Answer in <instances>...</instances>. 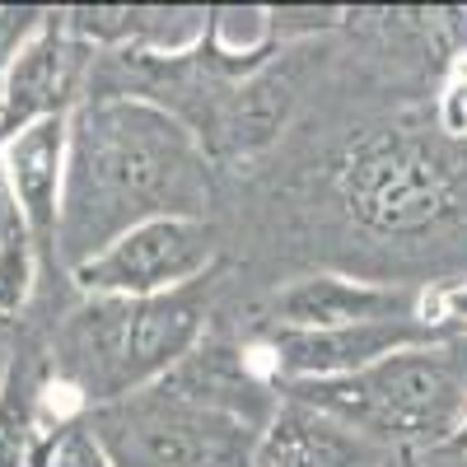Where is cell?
Wrapping results in <instances>:
<instances>
[{"label":"cell","instance_id":"11","mask_svg":"<svg viewBox=\"0 0 467 467\" xmlns=\"http://www.w3.org/2000/svg\"><path fill=\"white\" fill-rule=\"evenodd\" d=\"M398 458L402 453L365 440L337 416L295 398L276 402V416L257 444V467H398Z\"/></svg>","mask_w":467,"mask_h":467},{"label":"cell","instance_id":"1","mask_svg":"<svg viewBox=\"0 0 467 467\" xmlns=\"http://www.w3.org/2000/svg\"><path fill=\"white\" fill-rule=\"evenodd\" d=\"M215 164L173 112L127 94H89L70 112L57 266L70 281L150 220H211Z\"/></svg>","mask_w":467,"mask_h":467},{"label":"cell","instance_id":"3","mask_svg":"<svg viewBox=\"0 0 467 467\" xmlns=\"http://www.w3.org/2000/svg\"><path fill=\"white\" fill-rule=\"evenodd\" d=\"M224 266L164 295H70L52 323V369L85 411L173 374L211 332Z\"/></svg>","mask_w":467,"mask_h":467},{"label":"cell","instance_id":"6","mask_svg":"<svg viewBox=\"0 0 467 467\" xmlns=\"http://www.w3.org/2000/svg\"><path fill=\"white\" fill-rule=\"evenodd\" d=\"M224 266V229L215 220H150L108 253L70 271L75 295H164Z\"/></svg>","mask_w":467,"mask_h":467},{"label":"cell","instance_id":"10","mask_svg":"<svg viewBox=\"0 0 467 467\" xmlns=\"http://www.w3.org/2000/svg\"><path fill=\"white\" fill-rule=\"evenodd\" d=\"M66 136L70 117H47L15 140L0 145V173L15 202L19 224L28 229L43 281H66L57 266V224H61V178H66Z\"/></svg>","mask_w":467,"mask_h":467},{"label":"cell","instance_id":"7","mask_svg":"<svg viewBox=\"0 0 467 467\" xmlns=\"http://www.w3.org/2000/svg\"><path fill=\"white\" fill-rule=\"evenodd\" d=\"M94 57L99 52L70 33L66 10L37 15L15 57L0 66V145L47 117H70L80 108L89 94Z\"/></svg>","mask_w":467,"mask_h":467},{"label":"cell","instance_id":"5","mask_svg":"<svg viewBox=\"0 0 467 467\" xmlns=\"http://www.w3.org/2000/svg\"><path fill=\"white\" fill-rule=\"evenodd\" d=\"M327 43L308 37V43H276L262 61H253L239 80L229 85L224 103L215 108L211 127L202 136V150L211 154L215 169L248 164L257 154H266L290 127V117L299 112L304 94L314 89V80L327 66Z\"/></svg>","mask_w":467,"mask_h":467},{"label":"cell","instance_id":"9","mask_svg":"<svg viewBox=\"0 0 467 467\" xmlns=\"http://www.w3.org/2000/svg\"><path fill=\"white\" fill-rule=\"evenodd\" d=\"M431 314V295L411 285H379L365 276L341 271H314L290 285H281L262 308L253 332H332L369 318H407Z\"/></svg>","mask_w":467,"mask_h":467},{"label":"cell","instance_id":"8","mask_svg":"<svg viewBox=\"0 0 467 467\" xmlns=\"http://www.w3.org/2000/svg\"><path fill=\"white\" fill-rule=\"evenodd\" d=\"M462 337L458 323L435 314H407V318H369L332 332H253V341L271 360V383H304V379H346L360 374L398 350L411 346H440Z\"/></svg>","mask_w":467,"mask_h":467},{"label":"cell","instance_id":"15","mask_svg":"<svg viewBox=\"0 0 467 467\" xmlns=\"http://www.w3.org/2000/svg\"><path fill=\"white\" fill-rule=\"evenodd\" d=\"M15 220L19 215H15V202H10V192H5V173H0V234H5Z\"/></svg>","mask_w":467,"mask_h":467},{"label":"cell","instance_id":"14","mask_svg":"<svg viewBox=\"0 0 467 467\" xmlns=\"http://www.w3.org/2000/svg\"><path fill=\"white\" fill-rule=\"evenodd\" d=\"M15 337H19V318H0V388H5V374L15 360Z\"/></svg>","mask_w":467,"mask_h":467},{"label":"cell","instance_id":"4","mask_svg":"<svg viewBox=\"0 0 467 467\" xmlns=\"http://www.w3.org/2000/svg\"><path fill=\"white\" fill-rule=\"evenodd\" d=\"M276 393L337 416L393 453H435L467 425V332L398 350L346 379L276 383Z\"/></svg>","mask_w":467,"mask_h":467},{"label":"cell","instance_id":"12","mask_svg":"<svg viewBox=\"0 0 467 467\" xmlns=\"http://www.w3.org/2000/svg\"><path fill=\"white\" fill-rule=\"evenodd\" d=\"M70 33L94 52L178 57L192 52L211 28V10L187 5H75L66 10Z\"/></svg>","mask_w":467,"mask_h":467},{"label":"cell","instance_id":"2","mask_svg":"<svg viewBox=\"0 0 467 467\" xmlns=\"http://www.w3.org/2000/svg\"><path fill=\"white\" fill-rule=\"evenodd\" d=\"M276 402V383L253 369L244 346L206 332L173 374L85 411V425L112 467H257Z\"/></svg>","mask_w":467,"mask_h":467},{"label":"cell","instance_id":"13","mask_svg":"<svg viewBox=\"0 0 467 467\" xmlns=\"http://www.w3.org/2000/svg\"><path fill=\"white\" fill-rule=\"evenodd\" d=\"M33 467H112V462L89 435L85 411H80L75 420H61L57 431H43V440L33 449Z\"/></svg>","mask_w":467,"mask_h":467}]
</instances>
